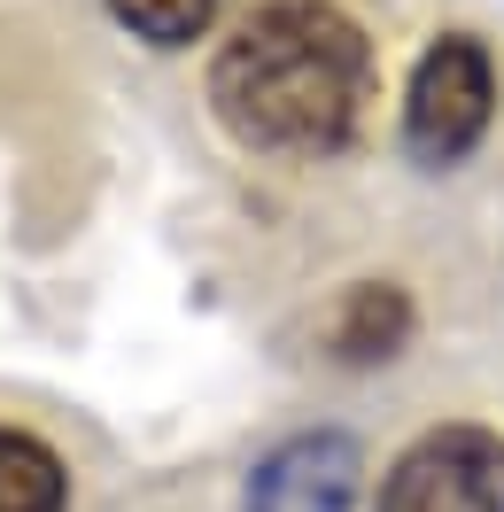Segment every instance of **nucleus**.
I'll return each instance as SVG.
<instances>
[{"mask_svg": "<svg viewBox=\"0 0 504 512\" xmlns=\"http://www.w3.org/2000/svg\"><path fill=\"white\" fill-rule=\"evenodd\" d=\"M357 481H365L357 443L334 435V427H318V435L280 443L249 474V512H349L357 505Z\"/></svg>", "mask_w": 504, "mask_h": 512, "instance_id": "nucleus-4", "label": "nucleus"}, {"mask_svg": "<svg viewBox=\"0 0 504 512\" xmlns=\"http://www.w3.org/2000/svg\"><path fill=\"white\" fill-rule=\"evenodd\" d=\"M210 101L233 140L272 156H326L365 125L373 47L326 0H272L210 63Z\"/></svg>", "mask_w": 504, "mask_h": 512, "instance_id": "nucleus-1", "label": "nucleus"}, {"mask_svg": "<svg viewBox=\"0 0 504 512\" xmlns=\"http://www.w3.org/2000/svg\"><path fill=\"white\" fill-rule=\"evenodd\" d=\"M373 512H504V435L435 427L388 466Z\"/></svg>", "mask_w": 504, "mask_h": 512, "instance_id": "nucleus-3", "label": "nucleus"}, {"mask_svg": "<svg viewBox=\"0 0 504 512\" xmlns=\"http://www.w3.org/2000/svg\"><path fill=\"white\" fill-rule=\"evenodd\" d=\"M63 505H70L63 458L24 427H0V512H63Z\"/></svg>", "mask_w": 504, "mask_h": 512, "instance_id": "nucleus-5", "label": "nucleus"}, {"mask_svg": "<svg viewBox=\"0 0 504 512\" xmlns=\"http://www.w3.org/2000/svg\"><path fill=\"white\" fill-rule=\"evenodd\" d=\"M489 109H497V78H489V47L466 32L435 39L419 70H411L404 94V148L419 163H458L489 132Z\"/></svg>", "mask_w": 504, "mask_h": 512, "instance_id": "nucleus-2", "label": "nucleus"}, {"mask_svg": "<svg viewBox=\"0 0 504 512\" xmlns=\"http://www.w3.org/2000/svg\"><path fill=\"white\" fill-rule=\"evenodd\" d=\"M109 16H117L132 39H148V47H187V39L210 32L218 0H109Z\"/></svg>", "mask_w": 504, "mask_h": 512, "instance_id": "nucleus-7", "label": "nucleus"}, {"mask_svg": "<svg viewBox=\"0 0 504 512\" xmlns=\"http://www.w3.org/2000/svg\"><path fill=\"white\" fill-rule=\"evenodd\" d=\"M404 326H411V311H404V295L396 288H357L342 303V326H334V342H342V357H396V342H404Z\"/></svg>", "mask_w": 504, "mask_h": 512, "instance_id": "nucleus-6", "label": "nucleus"}]
</instances>
